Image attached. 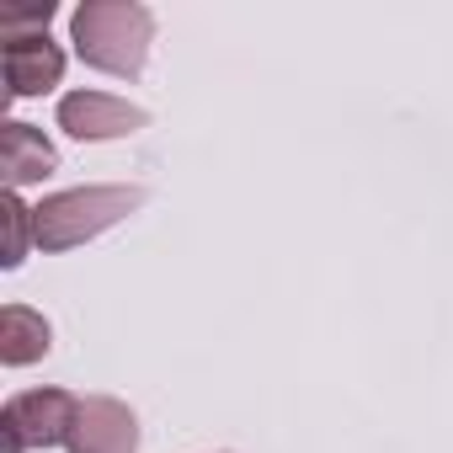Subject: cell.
<instances>
[{"instance_id":"cell-1","label":"cell","mask_w":453,"mask_h":453,"mask_svg":"<svg viewBox=\"0 0 453 453\" xmlns=\"http://www.w3.org/2000/svg\"><path fill=\"white\" fill-rule=\"evenodd\" d=\"M70 43L91 70L139 75L155 43V17L139 0H86L70 17Z\"/></svg>"},{"instance_id":"cell-5","label":"cell","mask_w":453,"mask_h":453,"mask_svg":"<svg viewBox=\"0 0 453 453\" xmlns=\"http://www.w3.org/2000/svg\"><path fill=\"white\" fill-rule=\"evenodd\" d=\"M144 123H150L144 107H134L123 96H107V91H70L59 102V128L75 134V139H123Z\"/></svg>"},{"instance_id":"cell-7","label":"cell","mask_w":453,"mask_h":453,"mask_svg":"<svg viewBox=\"0 0 453 453\" xmlns=\"http://www.w3.org/2000/svg\"><path fill=\"white\" fill-rule=\"evenodd\" d=\"M59 165L54 144L33 128V123H0V171H6V187H27V181H43L49 171Z\"/></svg>"},{"instance_id":"cell-2","label":"cell","mask_w":453,"mask_h":453,"mask_svg":"<svg viewBox=\"0 0 453 453\" xmlns=\"http://www.w3.org/2000/svg\"><path fill=\"white\" fill-rule=\"evenodd\" d=\"M144 203V187H75L54 192L33 208V241L38 251H75L112 230L118 219H128Z\"/></svg>"},{"instance_id":"cell-3","label":"cell","mask_w":453,"mask_h":453,"mask_svg":"<svg viewBox=\"0 0 453 453\" xmlns=\"http://www.w3.org/2000/svg\"><path fill=\"white\" fill-rule=\"evenodd\" d=\"M75 416H81V400L70 389H27V395H12L6 411H0V453H27V448L70 442Z\"/></svg>"},{"instance_id":"cell-4","label":"cell","mask_w":453,"mask_h":453,"mask_svg":"<svg viewBox=\"0 0 453 453\" xmlns=\"http://www.w3.org/2000/svg\"><path fill=\"white\" fill-rule=\"evenodd\" d=\"M0 70L12 96H43L65 81V54L49 33H0Z\"/></svg>"},{"instance_id":"cell-6","label":"cell","mask_w":453,"mask_h":453,"mask_svg":"<svg viewBox=\"0 0 453 453\" xmlns=\"http://www.w3.org/2000/svg\"><path fill=\"white\" fill-rule=\"evenodd\" d=\"M139 448V421L123 400H81V416L70 426V453H134Z\"/></svg>"},{"instance_id":"cell-9","label":"cell","mask_w":453,"mask_h":453,"mask_svg":"<svg viewBox=\"0 0 453 453\" xmlns=\"http://www.w3.org/2000/svg\"><path fill=\"white\" fill-rule=\"evenodd\" d=\"M0 224H6V251H0V267H22L27 235H33V208L17 192H6V197H0Z\"/></svg>"},{"instance_id":"cell-8","label":"cell","mask_w":453,"mask_h":453,"mask_svg":"<svg viewBox=\"0 0 453 453\" xmlns=\"http://www.w3.org/2000/svg\"><path fill=\"white\" fill-rule=\"evenodd\" d=\"M49 352V320L27 304H6L0 310V363L6 368H27Z\"/></svg>"}]
</instances>
